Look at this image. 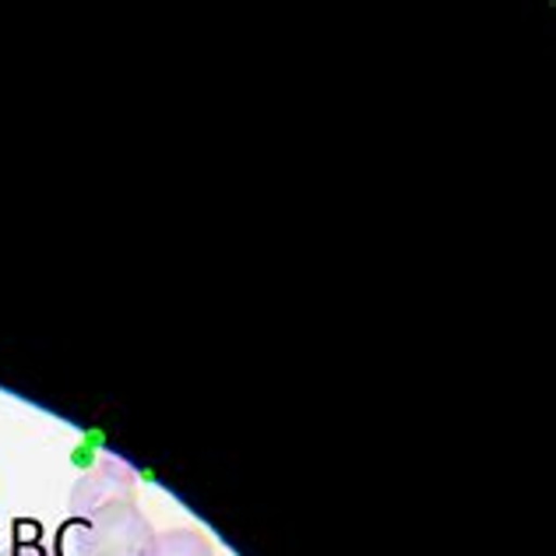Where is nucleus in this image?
Wrapping results in <instances>:
<instances>
[{"mask_svg":"<svg viewBox=\"0 0 556 556\" xmlns=\"http://www.w3.org/2000/svg\"><path fill=\"white\" fill-rule=\"evenodd\" d=\"M138 476L135 468L121 458H99L89 472H85L75 490H71V518H96L99 510L116 504H135Z\"/></svg>","mask_w":556,"mask_h":556,"instance_id":"1","label":"nucleus"},{"mask_svg":"<svg viewBox=\"0 0 556 556\" xmlns=\"http://www.w3.org/2000/svg\"><path fill=\"white\" fill-rule=\"evenodd\" d=\"M96 553V539H92V521L85 518H71L61 532H56V546L53 556H92Z\"/></svg>","mask_w":556,"mask_h":556,"instance_id":"4","label":"nucleus"},{"mask_svg":"<svg viewBox=\"0 0 556 556\" xmlns=\"http://www.w3.org/2000/svg\"><path fill=\"white\" fill-rule=\"evenodd\" d=\"M4 556H53V549L42 546L39 539H14Z\"/></svg>","mask_w":556,"mask_h":556,"instance_id":"5","label":"nucleus"},{"mask_svg":"<svg viewBox=\"0 0 556 556\" xmlns=\"http://www.w3.org/2000/svg\"><path fill=\"white\" fill-rule=\"evenodd\" d=\"M155 556H215L212 543L194 529H169L155 535Z\"/></svg>","mask_w":556,"mask_h":556,"instance_id":"3","label":"nucleus"},{"mask_svg":"<svg viewBox=\"0 0 556 556\" xmlns=\"http://www.w3.org/2000/svg\"><path fill=\"white\" fill-rule=\"evenodd\" d=\"M92 521L96 553L92 556H155V529L138 504H116L99 510Z\"/></svg>","mask_w":556,"mask_h":556,"instance_id":"2","label":"nucleus"}]
</instances>
